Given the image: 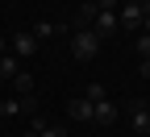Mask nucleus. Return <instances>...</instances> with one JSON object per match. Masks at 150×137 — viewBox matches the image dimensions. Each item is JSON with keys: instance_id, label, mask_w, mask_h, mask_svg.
Returning <instances> with one entry per match:
<instances>
[{"instance_id": "f257e3e1", "label": "nucleus", "mask_w": 150, "mask_h": 137, "mask_svg": "<svg viewBox=\"0 0 150 137\" xmlns=\"http://www.w3.org/2000/svg\"><path fill=\"white\" fill-rule=\"evenodd\" d=\"M71 54L75 58H79V63H92V58H96L100 54V33L96 29H75V37H71Z\"/></svg>"}, {"instance_id": "f03ea898", "label": "nucleus", "mask_w": 150, "mask_h": 137, "mask_svg": "<svg viewBox=\"0 0 150 137\" xmlns=\"http://www.w3.org/2000/svg\"><path fill=\"white\" fill-rule=\"evenodd\" d=\"M8 50H13L17 58H33V54H38V37H33V29L13 33V37H8Z\"/></svg>"}, {"instance_id": "7ed1b4c3", "label": "nucleus", "mask_w": 150, "mask_h": 137, "mask_svg": "<svg viewBox=\"0 0 150 137\" xmlns=\"http://www.w3.org/2000/svg\"><path fill=\"white\" fill-rule=\"evenodd\" d=\"M125 112H129V125H134L138 133H146V129H150V100H129V104H125Z\"/></svg>"}, {"instance_id": "20e7f679", "label": "nucleus", "mask_w": 150, "mask_h": 137, "mask_svg": "<svg viewBox=\"0 0 150 137\" xmlns=\"http://www.w3.org/2000/svg\"><path fill=\"white\" fill-rule=\"evenodd\" d=\"M142 13H146V4H121L117 21H121L125 29H142Z\"/></svg>"}, {"instance_id": "39448f33", "label": "nucleus", "mask_w": 150, "mask_h": 137, "mask_svg": "<svg viewBox=\"0 0 150 137\" xmlns=\"http://www.w3.org/2000/svg\"><path fill=\"white\" fill-rule=\"evenodd\" d=\"M92 108H96V104H92V100H83V96H79V100H71L67 104V116H71V121H92Z\"/></svg>"}, {"instance_id": "423d86ee", "label": "nucleus", "mask_w": 150, "mask_h": 137, "mask_svg": "<svg viewBox=\"0 0 150 137\" xmlns=\"http://www.w3.org/2000/svg\"><path fill=\"white\" fill-rule=\"evenodd\" d=\"M17 71H21V58H17L13 50L0 54V83H4V79H17Z\"/></svg>"}, {"instance_id": "0eeeda50", "label": "nucleus", "mask_w": 150, "mask_h": 137, "mask_svg": "<svg viewBox=\"0 0 150 137\" xmlns=\"http://www.w3.org/2000/svg\"><path fill=\"white\" fill-rule=\"evenodd\" d=\"M112 121H117V104H96V108H92V125H112Z\"/></svg>"}, {"instance_id": "6e6552de", "label": "nucleus", "mask_w": 150, "mask_h": 137, "mask_svg": "<svg viewBox=\"0 0 150 137\" xmlns=\"http://www.w3.org/2000/svg\"><path fill=\"white\" fill-rule=\"evenodd\" d=\"M117 25H121V21H117V13H96V21H92V29H96L100 37H108Z\"/></svg>"}, {"instance_id": "1a4fd4ad", "label": "nucleus", "mask_w": 150, "mask_h": 137, "mask_svg": "<svg viewBox=\"0 0 150 137\" xmlns=\"http://www.w3.org/2000/svg\"><path fill=\"white\" fill-rule=\"evenodd\" d=\"M13 87L21 91V96H33V75H29V71H17V79H13Z\"/></svg>"}, {"instance_id": "9d476101", "label": "nucleus", "mask_w": 150, "mask_h": 137, "mask_svg": "<svg viewBox=\"0 0 150 137\" xmlns=\"http://www.w3.org/2000/svg\"><path fill=\"white\" fill-rule=\"evenodd\" d=\"M83 100H92V104H104V100H108V91H104V83H88V91H83Z\"/></svg>"}, {"instance_id": "9b49d317", "label": "nucleus", "mask_w": 150, "mask_h": 137, "mask_svg": "<svg viewBox=\"0 0 150 137\" xmlns=\"http://www.w3.org/2000/svg\"><path fill=\"white\" fill-rule=\"evenodd\" d=\"M54 29H59V25H54V21H38V25H33V37H50Z\"/></svg>"}, {"instance_id": "f8f14e48", "label": "nucleus", "mask_w": 150, "mask_h": 137, "mask_svg": "<svg viewBox=\"0 0 150 137\" xmlns=\"http://www.w3.org/2000/svg\"><path fill=\"white\" fill-rule=\"evenodd\" d=\"M17 112H21V100H4L0 104V116H17Z\"/></svg>"}, {"instance_id": "ddd939ff", "label": "nucleus", "mask_w": 150, "mask_h": 137, "mask_svg": "<svg viewBox=\"0 0 150 137\" xmlns=\"http://www.w3.org/2000/svg\"><path fill=\"white\" fill-rule=\"evenodd\" d=\"M38 137H71V133H67V129H63V125H46V129H42V133H38Z\"/></svg>"}, {"instance_id": "4468645a", "label": "nucleus", "mask_w": 150, "mask_h": 137, "mask_svg": "<svg viewBox=\"0 0 150 137\" xmlns=\"http://www.w3.org/2000/svg\"><path fill=\"white\" fill-rule=\"evenodd\" d=\"M138 54L150 58V33H138Z\"/></svg>"}, {"instance_id": "2eb2a0df", "label": "nucleus", "mask_w": 150, "mask_h": 137, "mask_svg": "<svg viewBox=\"0 0 150 137\" xmlns=\"http://www.w3.org/2000/svg\"><path fill=\"white\" fill-rule=\"evenodd\" d=\"M21 112H29V116L38 112V100H33V96H21Z\"/></svg>"}, {"instance_id": "dca6fc26", "label": "nucleus", "mask_w": 150, "mask_h": 137, "mask_svg": "<svg viewBox=\"0 0 150 137\" xmlns=\"http://www.w3.org/2000/svg\"><path fill=\"white\" fill-rule=\"evenodd\" d=\"M117 4H121V0H96V8H100V13H112Z\"/></svg>"}, {"instance_id": "f3484780", "label": "nucleus", "mask_w": 150, "mask_h": 137, "mask_svg": "<svg viewBox=\"0 0 150 137\" xmlns=\"http://www.w3.org/2000/svg\"><path fill=\"white\" fill-rule=\"evenodd\" d=\"M142 33H150V0H146V13H142Z\"/></svg>"}, {"instance_id": "a211bd4d", "label": "nucleus", "mask_w": 150, "mask_h": 137, "mask_svg": "<svg viewBox=\"0 0 150 137\" xmlns=\"http://www.w3.org/2000/svg\"><path fill=\"white\" fill-rule=\"evenodd\" d=\"M142 79L150 83V58H142Z\"/></svg>"}, {"instance_id": "6ab92c4d", "label": "nucleus", "mask_w": 150, "mask_h": 137, "mask_svg": "<svg viewBox=\"0 0 150 137\" xmlns=\"http://www.w3.org/2000/svg\"><path fill=\"white\" fill-rule=\"evenodd\" d=\"M0 54H8V37L4 33H0Z\"/></svg>"}, {"instance_id": "aec40b11", "label": "nucleus", "mask_w": 150, "mask_h": 137, "mask_svg": "<svg viewBox=\"0 0 150 137\" xmlns=\"http://www.w3.org/2000/svg\"><path fill=\"white\" fill-rule=\"evenodd\" d=\"M121 4H146V0H121Z\"/></svg>"}, {"instance_id": "412c9836", "label": "nucleus", "mask_w": 150, "mask_h": 137, "mask_svg": "<svg viewBox=\"0 0 150 137\" xmlns=\"http://www.w3.org/2000/svg\"><path fill=\"white\" fill-rule=\"evenodd\" d=\"M21 137H38V133H33V129H29V133H21Z\"/></svg>"}, {"instance_id": "4be33fe9", "label": "nucleus", "mask_w": 150, "mask_h": 137, "mask_svg": "<svg viewBox=\"0 0 150 137\" xmlns=\"http://www.w3.org/2000/svg\"><path fill=\"white\" fill-rule=\"evenodd\" d=\"M142 137H150V129H146V133H142Z\"/></svg>"}]
</instances>
